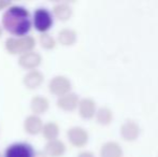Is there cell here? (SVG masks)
<instances>
[{"label":"cell","mask_w":158,"mask_h":157,"mask_svg":"<svg viewBox=\"0 0 158 157\" xmlns=\"http://www.w3.org/2000/svg\"><path fill=\"white\" fill-rule=\"evenodd\" d=\"M37 40L31 35L24 37H8L4 41V48L11 55L21 56L22 54L35 51Z\"/></svg>","instance_id":"cell-2"},{"label":"cell","mask_w":158,"mask_h":157,"mask_svg":"<svg viewBox=\"0 0 158 157\" xmlns=\"http://www.w3.org/2000/svg\"><path fill=\"white\" fill-rule=\"evenodd\" d=\"M77 157H96V156H95V154L90 151H82L77 154Z\"/></svg>","instance_id":"cell-22"},{"label":"cell","mask_w":158,"mask_h":157,"mask_svg":"<svg viewBox=\"0 0 158 157\" xmlns=\"http://www.w3.org/2000/svg\"><path fill=\"white\" fill-rule=\"evenodd\" d=\"M97 109V102L93 98L85 97V98L80 99L79 105H77V111H79V114L82 118L90 119L95 118Z\"/></svg>","instance_id":"cell-10"},{"label":"cell","mask_w":158,"mask_h":157,"mask_svg":"<svg viewBox=\"0 0 158 157\" xmlns=\"http://www.w3.org/2000/svg\"><path fill=\"white\" fill-rule=\"evenodd\" d=\"M67 138L71 145L75 147H83L89 141V134L82 126H72L67 131Z\"/></svg>","instance_id":"cell-6"},{"label":"cell","mask_w":158,"mask_h":157,"mask_svg":"<svg viewBox=\"0 0 158 157\" xmlns=\"http://www.w3.org/2000/svg\"><path fill=\"white\" fill-rule=\"evenodd\" d=\"M48 90L57 98L72 92V82L66 76H55L48 81Z\"/></svg>","instance_id":"cell-4"},{"label":"cell","mask_w":158,"mask_h":157,"mask_svg":"<svg viewBox=\"0 0 158 157\" xmlns=\"http://www.w3.org/2000/svg\"><path fill=\"white\" fill-rule=\"evenodd\" d=\"M39 44L41 45L42 48L46 51L54 50L57 45V40L55 37H53L50 32H45V34H40L39 36Z\"/></svg>","instance_id":"cell-20"},{"label":"cell","mask_w":158,"mask_h":157,"mask_svg":"<svg viewBox=\"0 0 158 157\" xmlns=\"http://www.w3.org/2000/svg\"><path fill=\"white\" fill-rule=\"evenodd\" d=\"M67 151L66 143L60 139H55L52 141H46L43 152L48 157H61Z\"/></svg>","instance_id":"cell-13"},{"label":"cell","mask_w":158,"mask_h":157,"mask_svg":"<svg viewBox=\"0 0 158 157\" xmlns=\"http://www.w3.org/2000/svg\"><path fill=\"white\" fill-rule=\"evenodd\" d=\"M44 82V74L39 69L27 71L23 78V84L27 89H38Z\"/></svg>","instance_id":"cell-12"},{"label":"cell","mask_w":158,"mask_h":157,"mask_svg":"<svg viewBox=\"0 0 158 157\" xmlns=\"http://www.w3.org/2000/svg\"><path fill=\"white\" fill-rule=\"evenodd\" d=\"M113 111L110 109L109 107H100L97 109V112L95 114V118L96 121L99 125L102 126H106V125H110L113 121Z\"/></svg>","instance_id":"cell-19"},{"label":"cell","mask_w":158,"mask_h":157,"mask_svg":"<svg viewBox=\"0 0 158 157\" xmlns=\"http://www.w3.org/2000/svg\"><path fill=\"white\" fill-rule=\"evenodd\" d=\"M80 102V97L77 93L70 92L68 94L60 96L57 98L56 105L60 110L64 112H72L77 109V105Z\"/></svg>","instance_id":"cell-9"},{"label":"cell","mask_w":158,"mask_h":157,"mask_svg":"<svg viewBox=\"0 0 158 157\" xmlns=\"http://www.w3.org/2000/svg\"><path fill=\"white\" fill-rule=\"evenodd\" d=\"M0 157H3V155H2V154H1V153H0Z\"/></svg>","instance_id":"cell-25"},{"label":"cell","mask_w":158,"mask_h":157,"mask_svg":"<svg viewBox=\"0 0 158 157\" xmlns=\"http://www.w3.org/2000/svg\"><path fill=\"white\" fill-rule=\"evenodd\" d=\"M56 40L59 44L64 46H72L77 43V32L72 28L64 27L58 31Z\"/></svg>","instance_id":"cell-17"},{"label":"cell","mask_w":158,"mask_h":157,"mask_svg":"<svg viewBox=\"0 0 158 157\" xmlns=\"http://www.w3.org/2000/svg\"><path fill=\"white\" fill-rule=\"evenodd\" d=\"M54 19L60 22H67L72 17L73 9L68 2H57L54 4L52 10Z\"/></svg>","instance_id":"cell-15"},{"label":"cell","mask_w":158,"mask_h":157,"mask_svg":"<svg viewBox=\"0 0 158 157\" xmlns=\"http://www.w3.org/2000/svg\"><path fill=\"white\" fill-rule=\"evenodd\" d=\"M43 125L44 123L41 116L35 115V114H29L28 116H26L23 123L24 130L26 134H30V136H37V134H41Z\"/></svg>","instance_id":"cell-11"},{"label":"cell","mask_w":158,"mask_h":157,"mask_svg":"<svg viewBox=\"0 0 158 157\" xmlns=\"http://www.w3.org/2000/svg\"><path fill=\"white\" fill-rule=\"evenodd\" d=\"M0 24L11 37L27 36L32 27L31 14L26 6L12 4L3 12Z\"/></svg>","instance_id":"cell-1"},{"label":"cell","mask_w":158,"mask_h":157,"mask_svg":"<svg viewBox=\"0 0 158 157\" xmlns=\"http://www.w3.org/2000/svg\"><path fill=\"white\" fill-rule=\"evenodd\" d=\"M19 66L23 69L30 71V70L38 69L39 66L42 64V55L39 52L31 51V52L25 53L19 56Z\"/></svg>","instance_id":"cell-7"},{"label":"cell","mask_w":158,"mask_h":157,"mask_svg":"<svg viewBox=\"0 0 158 157\" xmlns=\"http://www.w3.org/2000/svg\"><path fill=\"white\" fill-rule=\"evenodd\" d=\"M157 157H158V156H157Z\"/></svg>","instance_id":"cell-26"},{"label":"cell","mask_w":158,"mask_h":157,"mask_svg":"<svg viewBox=\"0 0 158 157\" xmlns=\"http://www.w3.org/2000/svg\"><path fill=\"white\" fill-rule=\"evenodd\" d=\"M141 134V127L137 122L132 119H127L121 126V137L125 141L131 142L139 138Z\"/></svg>","instance_id":"cell-8"},{"label":"cell","mask_w":158,"mask_h":157,"mask_svg":"<svg viewBox=\"0 0 158 157\" xmlns=\"http://www.w3.org/2000/svg\"><path fill=\"white\" fill-rule=\"evenodd\" d=\"M10 6H12V2L9 0H0V11H6Z\"/></svg>","instance_id":"cell-21"},{"label":"cell","mask_w":158,"mask_h":157,"mask_svg":"<svg viewBox=\"0 0 158 157\" xmlns=\"http://www.w3.org/2000/svg\"><path fill=\"white\" fill-rule=\"evenodd\" d=\"M35 151L28 142H14L8 145L2 154L3 157H33Z\"/></svg>","instance_id":"cell-5"},{"label":"cell","mask_w":158,"mask_h":157,"mask_svg":"<svg viewBox=\"0 0 158 157\" xmlns=\"http://www.w3.org/2000/svg\"><path fill=\"white\" fill-rule=\"evenodd\" d=\"M50 109V100L45 96L35 95L30 100V110L35 115L41 116L45 114Z\"/></svg>","instance_id":"cell-14"},{"label":"cell","mask_w":158,"mask_h":157,"mask_svg":"<svg viewBox=\"0 0 158 157\" xmlns=\"http://www.w3.org/2000/svg\"><path fill=\"white\" fill-rule=\"evenodd\" d=\"M41 134L46 141L55 140V139H58L60 134V127L56 122H48V123H44Z\"/></svg>","instance_id":"cell-18"},{"label":"cell","mask_w":158,"mask_h":157,"mask_svg":"<svg viewBox=\"0 0 158 157\" xmlns=\"http://www.w3.org/2000/svg\"><path fill=\"white\" fill-rule=\"evenodd\" d=\"M122 145L116 141H106L100 149V157H123Z\"/></svg>","instance_id":"cell-16"},{"label":"cell","mask_w":158,"mask_h":157,"mask_svg":"<svg viewBox=\"0 0 158 157\" xmlns=\"http://www.w3.org/2000/svg\"><path fill=\"white\" fill-rule=\"evenodd\" d=\"M32 27L40 34H45L54 25L55 19L50 9L45 6H39L33 11L31 15Z\"/></svg>","instance_id":"cell-3"},{"label":"cell","mask_w":158,"mask_h":157,"mask_svg":"<svg viewBox=\"0 0 158 157\" xmlns=\"http://www.w3.org/2000/svg\"><path fill=\"white\" fill-rule=\"evenodd\" d=\"M2 35H3V28H2L1 24H0V38L2 37Z\"/></svg>","instance_id":"cell-24"},{"label":"cell","mask_w":158,"mask_h":157,"mask_svg":"<svg viewBox=\"0 0 158 157\" xmlns=\"http://www.w3.org/2000/svg\"><path fill=\"white\" fill-rule=\"evenodd\" d=\"M33 157H48V156H46V154L43 151H37Z\"/></svg>","instance_id":"cell-23"}]
</instances>
